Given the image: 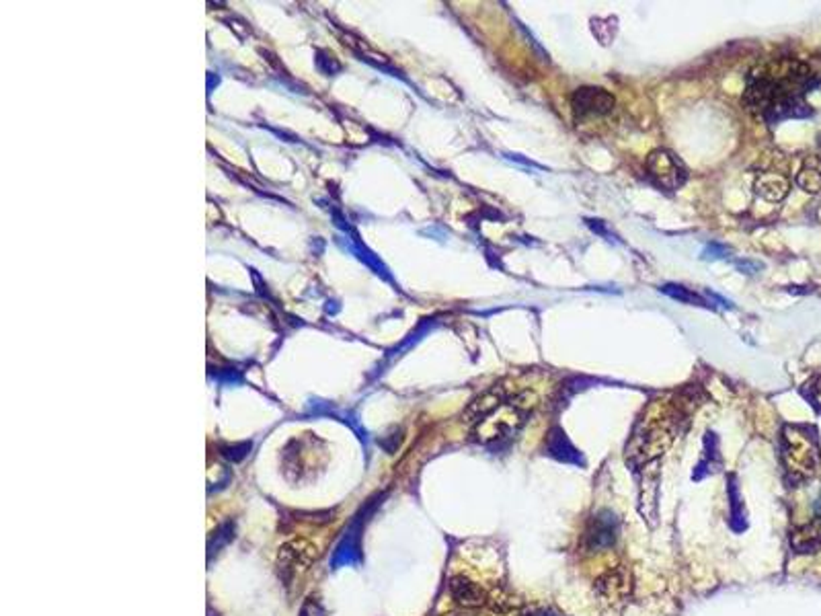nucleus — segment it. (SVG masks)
<instances>
[{
  "label": "nucleus",
  "instance_id": "obj_4",
  "mask_svg": "<svg viewBox=\"0 0 821 616\" xmlns=\"http://www.w3.org/2000/svg\"><path fill=\"white\" fill-rule=\"evenodd\" d=\"M647 171H649V177L663 189H669V192H676L680 189L686 179H688V171L682 164V161L678 159L676 154L669 153V150H653L647 159Z\"/></svg>",
  "mask_w": 821,
  "mask_h": 616
},
{
  "label": "nucleus",
  "instance_id": "obj_10",
  "mask_svg": "<svg viewBox=\"0 0 821 616\" xmlns=\"http://www.w3.org/2000/svg\"><path fill=\"white\" fill-rule=\"evenodd\" d=\"M796 185L807 194H817L821 189V173L816 167H803L796 175Z\"/></svg>",
  "mask_w": 821,
  "mask_h": 616
},
{
  "label": "nucleus",
  "instance_id": "obj_5",
  "mask_svg": "<svg viewBox=\"0 0 821 616\" xmlns=\"http://www.w3.org/2000/svg\"><path fill=\"white\" fill-rule=\"evenodd\" d=\"M614 97L604 89H596V86H581L573 93L571 105L578 117L588 115H606L614 109Z\"/></svg>",
  "mask_w": 821,
  "mask_h": 616
},
{
  "label": "nucleus",
  "instance_id": "obj_3",
  "mask_svg": "<svg viewBox=\"0 0 821 616\" xmlns=\"http://www.w3.org/2000/svg\"><path fill=\"white\" fill-rule=\"evenodd\" d=\"M526 422V411L518 405V402H503L497 407L493 413H489L485 420H480L477 425V436L480 442H500L505 438H511L522 423Z\"/></svg>",
  "mask_w": 821,
  "mask_h": 616
},
{
  "label": "nucleus",
  "instance_id": "obj_8",
  "mask_svg": "<svg viewBox=\"0 0 821 616\" xmlns=\"http://www.w3.org/2000/svg\"><path fill=\"white\" fill-rule=\"evenodd\" d=\"M754 189L757 195L764 197V200L780 202L788 195L791 184H788V179L785 175H780V173H760L754 184Z\"/></svg>",
  "mask_w": 821,
  "mask_h": 616
},
{
  "label": "nucleus",
  "instance_id": "obj_14",
  "mask_svg": "<svg viewBox=\"0 0 821 616\" xmlns=\"http://www.w3.org/2000/svg\"><path fill=\"white\" fill-rule=\"evenodd\" d=\"M526 616H563V614H559L555 611H549V608H542V611H532V612H528Z\"/></svg>",
  "mask_w": 821,
  "mask_h": 616
},
{
  "label": "nucleus",
  "instance_id": "obj_2",
  "mask_svg": "<svg viewBox=\"0 0 821 616\" xmlns=\"http://www.w3.org/2000/svg\"><path fill=\"white\" fill-rule=\"evenodd\" d=\"M780 456L791 479L803 481L811 477L821 462L817 432L809 425H785L780 438Z\"/></svg>",
  "mask_w": 821,
  "mask_h": 616
},
{
  "label": "nucleus",
  "instance_id": "obj_6",
  "mask_svg": "<svg viewBox=\"0 0 821 616\" xmlns=\"http://www.w3.org/2000/svg\"><path fill=\"white\" fill-rule=\"evenodd\" d=\"M618 532V520L612 512H602L594 518V522L588 528L586 542L589 551H599L612 547Z\"/></svg>",
  "mask_w": 821,
  "mask_h": 616
},
{
  "label": "nucleus",
  "instance_id": "obj_1",
  "mask_svg": "<svg viewBox=\"0 0 821 616\" xmlns=\"http://www.w3.org/2000/svg\"><path fill=\"white\" fill-rule=\"evenodd\" d=\"M819 86V78L807 65L780 60L749 73L744 103L764 122L778 124L791 117H809L813 112L805 94Z\"/></svg>",
  "mask_w": 821,
  "mask_h": 616
},
{
  "label": "nucleus",
  "instance_id": "obj_11",
  "mask_svg": "<svg viewBox=\"0 0 821 616\" xmlns=\"http://www.w3.org/2000/svg\"><path fill=\"white\" fill-rule=\"evenodd\" d=\"M661 292H663V294H668V296L676 298V300H682V303L708 306L705 298L698 296L697 292H692V290H688V288H684V286H674V283H668V286H663V288H661Z\"/></svg>",
  "mask_w": 821,
  "mask_h": 616
},
{
  "label": "nucleus",
  "instance_id": "obj_12",
  "mask_svg": "<svg viewBox=\"0 0 821 616\" xmlns=\"http://www.w3.org/2000/svg\"><path fill=\"white\" fill-rule=\"evenodd\" d=\"M803 397L811 402V407L821 413V376L811 378V381L801 389Z\"/></svg>",
  "mask_w": 821,
  "mask_h": 616
},
{
  "label": "nucleus",
  "instance_id": "obj_7",
  "mask_svg": "<svg viewBox=\"0 0 821 616\" xmlns=\"http://www.w3.org/2000/svg\"><path fill=\"white\" fill-rule=\"evenodd\" d=\"M547 452L552 458H557V461H560V462L581 464V467L586 464V461H583V456L579 454V450L571 444L569 438H567V433L560 428H552L549 432V436H547Z\"/></svg>",
  "mask_w": 821,
  "mask_h": 616
},
{
  "label": "nucleus",
  "instance_id": "obj_13",
  "mask_svg": "<svg viewBox=\"0 0 821 616\" xmlns=\"http://www.w3.org/2000/svg\"><path fill=\"white\" fill-rule=\"evenodd\" d=\"M300 616H325V611H322V606L317 602V600L308 598L302 606V611H300Z\"/></svg>",
  "mask_w": 821,
  "mask_h": 616
},
{
  "label": "nucleus",
  "instance_id": "obj_9",
  "mask_svg": "<svg viewBox=\"0 0 821 616\" xmlns=\"http://www.w3.org/2000/svg\"><path fill=\"white\" fill-rule=\"evenodd\" d=\"M791 544L796 552H816L821 549V516L811 520L793 534Z\"/></svg>",
  "mask_w": 821,
  "mask_h": 616
}]
</instances>
